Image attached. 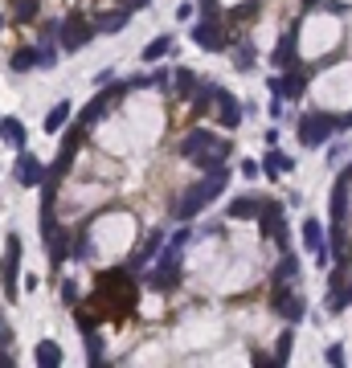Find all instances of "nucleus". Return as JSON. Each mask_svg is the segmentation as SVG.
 Returning a JSON list of instances; mask_svg holds the SVG:
<instances>
[{"label": "nucleus", "mask_w": 352, "mask_h": 368, "mask_svg": "<svg viewBox=\"0 0 352 368\" xmlns=\"http://www.w3.org/2000/svg\"><path fill=\"white\" fill-rule=\"evenodd\" d=\"M193 86H197V74H193V70H176V94H181V99H188V94H193Z\"/></svg>", "instance_id": "31"}, {"label": "nucleus", "mask_w": 352, "mask_h": 368, "mask_svg": "<svg viewBox=\"0 0 352 368\" xmlns=\"http://www.w3.org/2000/svg\"><path fill=\"white\" fill-rule=\"evenodd\" d=\"M193 41L201 45L205 53H221V50H230V37H225V29H221L213 17H205L193 25Z\"/></svg>", "instance_id": "6"}, {"label": "nucleus", "mask_w": 352, "mask_h": 368, "mask_svg": "<svg viewBox=\"0 0 352 368\" xmlns=\"http://www.w3.org/2000/svg\"><path fill=\"white\" fill-rule=\"evenodd\" d=\"M213 99H218V86H213V82H197V86H193V94H188L185 102H193V111H209Z\"/></svg>", "instance_id": "22"}, {"label": "nucleus", "mask_w": 352, "mask_h": 368, "mask_svg": "<svg viewBox=\"0 0 352 368\" xmlns=\"http://www.w3.org/2000/svg\"><path fill=\"white\" fill-rule=\"evenodd\" d=\"M82 344H86L90 364H102V340H99V332H82Z\"/></svg>", "instance_id": "29"}, {"label": "nucleus", "mask_w": 352, "mask_h": 368, "mask_svg": "<svg viewBox=\"0 0 352 368\" xmlns=\"http://www.w3.org/2000/svg\"><path fill=\"white\" fill-rule=\"evenodd\" d=\"M340 127H344L340 115H332V111H311V115L299 119V144L303 148H319V144H328Z\"/></svg>", "instance_id": "3"}, {"label": "nucleus", "mask_w": 352, "mask_h": 368, "mask_svg": "<svg viewBox=\"0 0 352 368\" xmlns=\"http://www.w3.org/2000/svg\"><path fill=\"white\" fill-rule=\"evenodd\" d=\"M90 221H95V217H86L82 229H78V234H70V237H74V246H70V258H78V262H86V258L95 254V246H90Z\"/></svg>", "instance_id": "21"}, {"label": "nucleus", "mask_w": 352, "mask_h": 368, "mask_svg": "<svg viewBox=\"0 0 352 368\" xmlns=\"http://www.w3.org/2000/svg\"><path fill=\"white\" fill-rule=\"evenodd\" d=\"M188 242H193V229H188V221H185V229H181V234L172 237V242H168V250H164V254H176V250H185Z\"/></svg>", "instance_id": "35"}, {"label": "nucleus", "mask_w": 352, "mask_h": 368, "mask_svg": "<svg viewBox=\"0 0 352 368\" xmlns=\"http://www.w3.org/2000/svg\"><path fill=\"white\" fill-rule=\"evenodd\" d=\"M62 303H66V307L78 303V286H74V283H62Z\"/></svg>", "instance_id": "38"}, {"label": "nucleus", "mask_w": 352, "mask_h": 368, "mask_svg": "<svg viewBox=\"0 0 352 368\" xmlns=\"http://www.w3.org/2000/svg\"><path fill=\"white\" fill-rule=\"evenodd\" d=\"M9 66L17 70V74H25V70H33V66H37V50H17V53H13V62H9Z\"/></svg>", "instance_id": "30"}, {"label": "nucleus", "mask_w": 352, "mask_h": 368, "mask_svg": "<svg viewBox=\"0 0 352 368\" xmlns=\"http://www.w3.org/2000/svg\"><path fill=\"white\" fill-rule=\"evenodd\" d=\"M17 21H37V0H9Z\"/></svg>", "instance_id": "34"}, {"label": "nucleus", "mask_w": 352, "mask_h": 368, "mask_svg": "<svg viewBox=\"0 0 352 368\" xmlns=\"http://www.w3.org/2000/svg\"><path fill=\"white\" fill-rule=\"evenodd\" d=\"M151 291H176L181 286V266H176V254H164L160 262H156V270H151Z\"/></svg>", "instance_id": "10"}, {"label": "nucleus", "mask_w": 352, "mask_h": 368, "mask_svg": "<svg viewBox=\"0 0 352 368\" xmlns=\"http://www.w3.org/2000/svg\"><path fill=\"white\" fill-rule=\"evenodd\" d=\"M0 29H4V17H0Z\"/></svg>", "instance_id": "45"}, {"label": "nucleus", "mask_w": 352, "mask_h": 368, "mask_svg": "<svg viewBox=\"0 0 352 368\" xmlns=\"http://www.w3.org/2000/svg\"><path fill=\"white\" fill-rule=\"evenodd\" d=\"M258 225H262V234L267 237H274V242H279V246H287V225H283V205L274 201V197H267V201H262V209H258Z\"/></svg>", "instance_id": "7"}, {"label": "nucleus", "mask_w": 352, "mask_h": 368, "mask_svg": "<svg viewBox=\"0 0 352 368\" xmlns=\"http://www.w3.org/2000/svg\"><path fill=\"white\" fill-rule=\"evenodd\" d=\"M262 201H267V197L246 193V197H238V201L230 205V217H234V221H254V217H258V209H262Z\"/></svg>", "instance_id": "16"}, {"label": "nucleus", "mask_w": 352, "mask_h": 368, "mask_svg": "<svg viewBox=\"0 0 352 368\" xmlns=\"http://www.w3.org/2000/svg\"><path fill=\"white\" fill-rule=\"evenodd\" d=\"M348 303H352V286H348Z\"/></svg>", "instance_id": "44"}, {"label": "nucleus", "mask_w": 352, "mask_h": 368, "mask_svg": "<svg viewBox=\"0 0 352 368\" xmlns=\"http://www.w3.org/2000/svg\"><path fill=\"white\" fill-rule=\"evenodd\" d=\"M17 266H21V237L9 234V242H4V258H0V283H4V299H17Z\"/></svg>", "instance_id": "5"}, {"label": "nucleus", "mask_w": 352, "mask_h": 368, "mask_svg": "<svg viewBox=\"0 0 352 368\" xmlns=\"http://www.w3.org/2000/svg\"><path fill=\"white\" fill-rule=\"evenodd\" d=\"M303 246L316 254L319 262H328V246H324V225H319L316 217H307V221H303Z\"/></svg>", "instance_id": "13"}, {"label": "nucleus", "mask_w": 352, "mask_h": 368, "mask_svg": "<svg viewBox=\"0 0 352 368\" xmlns=\"http://www.w3.org/2000/svg\"><path fill=\"white\" fill-rule=\"evenodd\" d=\"M41 234H46V258H50V270H58L70 258V234L58 225V221H53L50 229H41Z\"/></svg>", "instance_id": "8"}, {"label": "nucleus", "mask_w": 352, "mask_h": 368, "mask_svg": "<svg viewBox=\"0 0 352 368\" xmlns=\"http://www.w3.org/2000/svg\"><path fill=\"white\" fill-rule=\"evenodd\" d=\"M324 356H328V364H344V348H340V344H332Z\"/></svg>", "instance_id": "39"}, {"label": "nucleus", "mask_w": 352, "mask_h": 368, "mask_svg": "<svg viewBox=\"0 0 352 368\" xmlns=\"http://www.w3.org/2000/svg\"><path fill=\"white\" fill-rule=\"evenodd\" d=\"M242 172H246V176H250V180H254V176H258V172H262V168L254 164V160H246V164H242Z\"/></svg>", "instance_id": "41"}, {"label": "nucleus", "mask_w": 352, "mask_h": 368, "mask_svg": "<svg viewBox=\"0 0 352 368\" xmlns=\"http://www.w3.org/2000/svg\"><path fill=\"white\" fill-rule=\"evenodd\" d=\"M295 50H299V29L283 33V41L274 45V66H279V70H295Z\"/></svg>", "instance_id": "14"}, {"label": "nucleus", "mask_w": 352, "mask_h": 368, "mask_svg": "<svg viewBox=\"0 0 352 368\" xmlns=\"http://www.w3.org/2000/svg\"><path fill=\"white\" fill-rule=\"evenodd\" d=\"M123 94H127V86H123V82H107V86L99 90V94L90 99V107H86V115H82V119H86V123L102 119V115H107V107H111V102H119Z\"/></svg>", "instance_id": "11"}, {"label": "nucleus", "mask_w": 352, "mask_h": 368, "mask_svg": "<svg viewBox=\"0 0 352 368\" xmlns=\"http://www.w3.org/2000/svg\"><path fill=\"white\" fill-rule=\"evenodd\" d=\"M291 348H295V332H283L279 335V344H274V360L287 364V360H291Z\"/></svg>", "instance_id": "33"}, {"label": "nucleus", "mask_w": 352, "mask_h": 368, "mask_svg": "<svg viewBox=\"0 0 352 368\" xmlns=\"http://www.w3.org/2000/svg\"><path fill=\"white\" fill-rule=\"evenodd\" d=\"M274 311L287 319V323H299L303 315H307V303L299 299V295H291V291H283V283H279V291H274Z\"/></svg>", "instance_id": "12"}, {"label": "nucleus", "mask_w": 352, "mask_h": 368, "mask_svg": "<svg viewBox=\"0 0 352 368\" xmlns=\"http://www.w3.org/2000/svg\"><path fill=\"white\" fill-rule=\"evenodd\" d=\"M344 127H352V115H348V119H344Z\"/></svg>", "instance_id": "43"}, {"label": "nucleus", "mask_w": 352, "mask_h": 368, "mask_svg": "<svg viewBox=\"0 0 352 368\" xmlns=\"http://www.w3.org/2000/svg\"><path fill=\"white\" fill-rule=\"evenodd\" d=\"M132 21V9H115V13H102L99 21H95V33H119L123 25Z\"/></svg>", "instance_id": "19"}, {"label": "nucleus", "mask_w": 352, "mask_h": 368, "mask_svg": "<svg viewBox=\"0 0 352 368\" xmlns=\"http://www.w3.org/2000/svg\"><path fill=\"white\" fill-rule=\"evenodd\" d=\"M221 107V127H225V131H234L238 123H242V107H238V99L234 94H230V90H221L218 86V99H213Z\"/></svg>", "instance_id": "15"}, {"label": "nucleus", "mask_w": 352, "mask_h": 368, "mask_svg": "<svg viewBox=\"0 0 352 368\" xmlns=\"http://www.w3.org/2000/svg\"><path fill=\"white\" fill-rule=\"evenodd\" d=\"M74 319H78V332H99V319H95V315H86V311H78Z\"/></svg>", "instance_id": "37"}, {"label": "nucleus", "mask_w": 352, "mask_h": 368, "mask_svg": "<svg viewBox=\"0 0 352 368\" xmlns=\"http://www.w3.org/2000/svg\"><path fill=\"white\" fill-rule=\"evenodd\" d=\"M70 111H74V107H70V102H58V107H53L50 115H46V131H62V127H66L70 123Z\"/></svg>", "instance_id": "26"}, {"label": "nucleus", "mask_w": 352, "mask_h": 368, "mask_svg": "<svg viewBox=\"0 0 352 368\" xmlns=\"http://www.w3.org/2000/svg\"><path fill=\"white\" fill-rule=\"evenodd\" d=\"M234 62H238V70H250V66H254V50L238 45V50H234Z\"/></svg>", "instance_id": "36"}, {"label": "nucleus", "mask_w": 352, "mask_h": 368, "mask_svg": "<svg viewBox=\"0 0 352 368\" xmlns=\"http://www.w3.org/2000/svg\"><path fill=\"white\" fill-rule=\"evenodd\" d=\"M254 364H258V368H274L279 360H274V356H262V352H258V356H254Z\"/></svg>", "instance_id": "40"}, {"label": "nucleus", "mask_w": 352, "mask_h": 368, "mask_svg": "<svg viewBox=\"0 0 352 368\" xmlns=\"http://www.w3.org/2000/svg\"><path fill=\"white\" fill-rule=\"evenodd\" d=\"M58 37H62V50H70V53H78L95 37V21H86L82 13H70L66 21H62V29H58Z\"/></svg>", "instance_id": "4"}, {"label": "nucleus", "mask_w": 352, "mask_h": 368, "mask_svg": "<svg viewBox=\"0 0 352 368\" xmlns=\"http://www.w3.org/2000/svg\"><path fill=\"white\" fill-rule=\"evenodd\" d=\"M348 307V295H344V270H332V283H328V311L340 315Z\"/></svg>", "instance_id": "17"}, {"label": "nucleus", "mask_w": 352, "mask_h": 368, "mask_svg": "<svg viewBox=\"0 0 352 368\" xmlns=\"http://www.w3.org/2000/svg\"><path fill=\"white\" fill-rule=\"evenodd\" d=\"M160 250H164V234H160V229H151L148 242H144V250L132 258V266H127V270H139V266H144V262L151 258V254H160Z\"/></svg>", "instance_id": "23"}, {"label": "nucleus", "mask_w": 352, "mask_h": 368, "mask_svg": "<svg viewBox=\"0 0 352 368\" xmlns=\"http://www.w3.org/2000/svg\"><path fill=\"white\" fill-rule=\"evenodd\" d=\"M33 360L41 368H58V364H62V348H58L53 340H41V344L33 348Z\"/></svg>", "instance_id": "24"}, {"label": "nucleus", "mask_w": 352, "mask_h": 368, "mask_svg": "<svg viewBox=\"0 0 352 368\" xmlns=\"http://www.w3.org/2000/svg\"><path fill=\"white\" fill-rule=\"evenodd\" d=\"M0 135H4V144H9V148H17V151L25 148V139H29L21 119H0Z\"/></svg>", "instance_id": "20"}, {"label": "nucleus", "mask_w": 352, "mask_h": 368, "mask_svg": "<svg viewBox=\"0 0 352 368\" xmlns=\"http://www.w3.org/2000/svg\"><path fill=\"white\" fill-rule=\"evenodd\" d=\"M295 278H299V258L287 254L283 262H279V270H274V283H295Z\"/></svg>", "instance_id": "27"}, {"label": "nucleus", "mask_w": 352, "mask_h": 368, "mask_svg": "<svg viewBox=\"0 0 352 368\" xmlns=\"http://www.w3.org/2000/svg\"><path fill=\"white\" fill-rule=\"evenodd\" d=\"M123 4H127V9H144V4H148V0H123Z\"/></svg>", "instance_id": "42"}, {"label": "nucleus", "mask_w": 352, "mask_h": 368, "mask_svg": "<svg viewBox=\"0 0 352 368\" xmlns=\"http://www.w3.org/2000/svg\"><path fill=\"white\" fill-rule=\"evenodd\" d=\"M181 156H185V160H193V164H201L205 172H209V168H218L221 160L230 156V144H225V139H218L213 131L197 127V131H188L185 139H181Z\"/></svg>", "instance_id": "2"}, {"label": "nucleus", "mask_w": 352, "mask_h": 368, "mask_svg": "<svg viewBox=\"0 0 352 368\" xmlns=\"http://www.w3.org/2000/svg\"><path fill=\"white\" fill-rule=\"evenodd\" d=\"M168 50H172V37H156V41H151V45H144V53H139V58H144V62H148V66H151V62H156V58H164V53Z\"/></svg>", "instance_id": "28"}, {"label": "nucleus", "mask_w": 352, "mask_h": 368, "mask_svg": "<svg viewBox=\"0 0 352 368\" xmlns=\"http://www.w3.org/2000/svg\"><path fill=\"white\" fill-rule=\"evenodd\" d=\"M225 184H230V168H225V160H221L218 168H209V176H205L201 184H188L185 193H181V201H176V209H172L176 221H193L218 193H225Z\"/></svg>", "instance_id": "1"}, {"label": "nucleus", "mask_w": 352, "mask_h": 368, "mask_svg": "<svg viewBox=\"0 0 352 368\" xmlns=\"http://www.w3.org/2000/svg\"><path fill=\"white\" fill-rule=\"evenodd\" d=\"M13 176H17V184H25V188H41V180H46V164H41L37 156H29V151L21 148Z\"/></svg>", "instance_id": "9"}, {"label": "nucleus", "mask_w": 352, "mask_h": 368, "mask_svg": "<svg viewBox=\"0 0 352 368\" xmlns=\"http://www.w3.org/2000/svg\"><path fill=\"white\" fill-rule=\"evenodd\" d=\"M262 172H267V176H283V172H291V168H295V160H291V156H287V151H279V148H270L267 151V160H262Z\"/></svg>", "instance_id": "18"}, {"label": "nucleus", "mask_w": 352, "mask_h": 368, "mask_svg": "<svg viewBox=\"0 0 352 368\" xmlns=\"http://www.w3.org/2000/svg\"><path fill=\"white\" fill-rule=\"evenodd\" d=\"M283 99H299L303 90H307V74H299V70H283Z\"/></svg>", "instance_id": "25"}, {"label": "nucleus", "mask_w": 352, "mask_h": 368, "mask_svg": "<svg viewBox=\"0 0 352 368\" xmlns=\"http://www.w3.org/2000/svg\"><path fill=\"white\" fill-rule=\"evenodd\" d=\"M74 156H78V148H70V144H62V156H58V164H53V176L62 180L70 172V164H74Z\"/></svg>", "instance_id": "32"}]
</instances>
